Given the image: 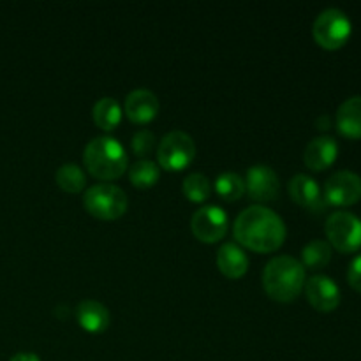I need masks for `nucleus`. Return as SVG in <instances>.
I'll return each instance as SVG.
<instances>
[{"label": "nucleus", "mask_w": 361, "mask_h": 361, "mask_svg": "<svg viewBox=\"0 0 361 361\" xmlns=\"http://www.w3.org/2000/svg\"><path fill=\"white\" fill-rule=\"evenodd\" d=\"M55 180L60 189L69 194L81 192L85 189V185H87V175H85V171L78 164H73V162H67V164L60 166L55 173Z\"/></svg>", "instance_id": "412c9836"}, {"label": "nucleus", "mask_w": 361, "mask_h": 361, "mask_svg": "<svg viewBox=\"0 0 361 361\" xmlns=\"http://www.w3.org/2000/svg\"><path fill=\"white\" fill-rule=\"evenodd\" d=\"M324 233L328 243L342 254H353L361 249V219L351 212H334L328 217Z\"/></svg>", "instance_id": "423d86ee"}, {"label": "nucleus", "mask_w": 361, "mask_h": 361, "mask_svg": "<svg viewBox=\"0 0 361 361\" xmlns=\"http://www.w3.org/2000/svg\"><path fill=\"white\" fill-rule=\"evenodd\" d=\"M215 190L224 201H238L245 194V180L238 173L226 171L215 180Z\"/></svg>", "instance_id": "4be33fe9"}, {"label": "nucleus", "mask_w": 361, "mask_h": 361, "mask_svg": "<svg viewBox=\"0 0 361 361\" xmlns=\"http://www.w3.org/2000/svg\"><path fill=\"white\" fill-rule=\"evenodd\" d=\"M331 261V245L324 240H312L302 250V261L305 270H321Z\"/></svg>", "instance_id": "6ab92c4d"}, {"label": "nucleus", "mask_w": 361, "mask_h": 361, "mask_svg": "<svg viewBox=\"0 0 361 361\" xmlns=\"http://www.w3.org/2000/svg\"><path fill=\"white\" fill-rule=\"evenodd\" d=\"M337 129L348 140H361V95L342 102L337 111Z\"/></svg>", "instance_id": "f3484780"}, {"label": "nucleus", "mask_w": 361, "mask_h": 361, "mask_svg": "<svg viewBox=\"0 0 361 361\" xmlns=\"http://www.w3.org/2000/svg\"><path fill=\"white\" fill-rule=\"evenodd\" d=\"M228 224L229 221L226 212L215 204L200 208L197 212H194L192 219H190L192 235L203 243H215L224 238L228 233Z\"/></svg>", "instance_id": "6e6552de"}, {"label": "nucleus", "mask_w": 361, "mask_h": 361, "mask_svg": "<svg viewBox=\"0 0 361 361\" xmlns=\"http://www.w3.org/2000/svg\"><path fill=\"white\" fill-rule=\"evenodd\" d=\"M183 196L190 201V203H204L210 197L212 183L201 173H190L185 180H183Z\"/></svg>", "instance_id": "5701e85b"}, {"label": "nucleus", "mask_w": 361, "mask_h": 361, "mask_svg": "<svg viewBox=\"0 0 361 361\" xmlns=\"http://www.w3.org/2000/svg\"><path fill=\"white\" fill-rule=\"evenodd\" d=\"M83 204L88 214L101 221H116L126 215L129 201L126 192L113 183H97L87 189Z\"/></svg>", "instance_id": "20e7f679"}, {"label": "nucleus", "mask_w": 361, "mask_h": 361, "mask_svg": "<svg viewBox=\"0 0 361 361\" xmlns=\"http://www.w3.org/2000/svg\"><path fill=\"white\" fill-rule=\"evenodd\" d=\"M217 267L224 277L242 279L249 270V257L238 243H222L217 252Z\"/></svg>", "instance_id": "2eb2a0df"}, {"label": "nucleus", "mask_w": 361, "mask_h": 361, "mask_svg": "<svg viewBox=\"0 0 361 361\" xmlns=\"http://www.w3.org/2000/svg\"><path fill=\"white\" fill-rule=\"evenodd\" d=\"M263 288L275 302H293L305 288V268L291 256L274 257L263 271Z\"/></svg>", "instance_id": "f03ea898"}, {"label": "nucleus", "mask_w": 361, "mask_h": 361, "mask_svg": "<svg viewBox=\"0 0 361 361\" xmlns=\"http://www.w3.org/2000/svg\"><path fill=\"white\" fill-rule=\"evenodd\" d=\"M289 196L295 203H298L300 207L309 208L312 212H319L326 207L323 200V194H321L319 185H317L316 180L309 175H295L288 183Z\"/></svg>", "instance_id": "ddd939ff"}, {"label": "nucleus", "mask_w": 361, "mask_h": 361, "mask_svg": "<svg viewBox=\"0 0 361 361\" xmlns=\"http://www.w3.org/2000/svg\"><path fill=\"white\" fill-rule=\"evenodd\" d=\"M348 281L355 291L361 293V254L351 261L348 270Z\"/></svg>", "instance_id": "393cba45"}, {"label": "nucleus", "mask_w": 361, "mask_h": 361, "mask_svg": "<svg viewBox=\"0 0 361 361\" xmlns=\"http://www.w3.org/2000/svg\"><path fill=\"white\" fill-rule=\"evenodd\" d=\"M196 157V143L183 130H171L161 140L157 147L159 166L166 171H182L189 168Z\"/></svg>", "instance_id": "0eeeda50"}, {"label": "nucleus", "mask_w": 361, "mask_h": 361, "mask_svg": "<svg viewBox=\"0 0 361 361\" xmlns=\"http://www.w3.org/2000/svg\"><path fill=\"white\" fill-rule=\"evenodd\" d=\"M92 115H94V122L99 129L113 130L118 127L120 120H122V106L118 104L116 99L102 97L94 104Z\"/></svg>", "instance_id": "a211bd4d"}, {"label": "nucleus", "mask_w": 361, "mask_h": 361, "mask_svg": "<svg viewBox=\"0 0 361 361\" xmlns=\"http://www.w3.org/2000/svg\"><path fill=\"white\" fill-rule=\"evenodd\" d=\"M9 361H41L35 353H16Z\"/></svg>", "instance_id": "a878e982"}, {"label": "nucleus", "mask_w": 361, "mask_h": 361, "mask_svg": "<svg viewBox=\"0 0 361 361\" xmlns=\"http://www.w3.org/2000/svg\"><path fill=\"white\" fill-rule=\"evenodd\" d=\"M353 32L351 20L341 9H324L316 18L312 27V35L317 44L324 49H338L349 41Z\"/></svg>", "instance_id": "39448f33"}, {"label": "nucleus", "mask_w": 361, "mask_h": 361, "mask_svg": "<svg viewBox=\"0 0 361 361\" xmlns=\"http://www.w3.org/2000/svg\"><path fill=\"white\" fill-rule=\"evenodd\" d=\"M123 111H126L127 118L134 123H145L152 122L159 113V99L154 92L145 90V88H137L133 90L126 99L123 104Z\"/></svg>", "instance_id": "f8f14e48"}, {"label": "nucleus", "mask_w": 361, "mask_h": 361, "mask_svg": "<svg viewBox=\"0 0 361 361\" xmlns=\"http://www.w3.org/2000/svg\"><path fill=\"white\" fill-rule=\"evenodd\" d=\"M161 178V166L155 164L154 161H141L134 162L129 168V180L134 187L137 189H150Z\"/></svg>", "instance_id": "aec40b11"}, {"label": "nucleus", "mask_w": 361, "mask_h": 361, "mask_svg": "<svg viewBox=\"0 0 361 361\" xmlns=\"http://www.w3.org/2000/svg\"><path fill=\"white\" fill-rule=\"evenodd\" d=\"M76 319L80 326L88 334H102L104 330H108L111 316L102 303L95 302V300H83L76 307Z\"/></svg>", "instance_id": "dca6fc26"}, {"label": "nucleus", "mask_w": 361, "mask_h": 361, "mask_svg": "<svg viewBox=\"0 0 361 361\" xmlns=\"http://www.w3.org/2000/svg\"><path fill=\"white\" fill-rule=\"evenodd\" d=\"M235 240L254 252H275L284 243L286 224L274 210L267 207H249L236 217L233 226Z\"/></svg>", "instance_id": "f257e3e1"}, {"label": "nucleus", "mask_w": 361, "mask_h": 361, "mask_svg": "<svg viewBox=\"0 0 361 361\" xmlns=\"http://www.w3.org/2000/svg\"><path fill=\"white\" fill-rule=\"evenodd\" d=\"M245 190L249 192L250 200L254 201H259V203L274 201L281 192V182H279L277 173L270 166H252L247 169Z\"/></svg>", "instance_id": "9d476101"}, {"label": "nucleus", "mask_w": 361, "mask_h": 361, "mask_svg": "<svg viewBox=\"0 0 361 361\" xmlns=\"http://www.w3.org/2000/svg\"><path fill=\"white\" fill-rule=\"evenodd\" d=\"M323 200L331 207H351L361 200V176L353 171H337L324 183Z\"/></svg>", "instance_id": "1a4fd4ad"}, {"label": "nucleus", "mask_w": 361, "mask_h": 361, "mask_svg": "<svg viewBox=\"0 0 361 361\" xmlns=\"http://www.w3.org/2000/svg\"><path fill=\"white\" fill-rule=\"evenodd\" d=\"M130 145H133L134 154L140 155V157H145V155H148L150 152L155 150V145H157V141H155V134L152 133V130L141 129L134 134Z\"/></svg>", "instance_id": "b1692460"}, {"label": "nucleus", "mask_w": 361, "mask_h": 361, "mask_svg": "<svg viewBox=\"0 0 361 361\" xmlns=\"http://www.w3.org/2000/svg\"><path fill=\"white\" fill-rule=\"evenodd\" d=\"M305 295L317 312H334L341 305V289L326 275H314L305 282Z\"/></svg>", "instance_id": "9b49d317"}, {"label": "nucleus", "mask_w": 361, "mask_h": 361, "mask_svg": "<svg viewBox=\"0 0 361 361\" xmlns=\"http://www.w3.org/2000/svg\"><path fill=\"white\" fill-rule=\"evenodd\" d=\"M85 168L99 180H116L126 173L127 154L118 140L101 136L87 145L83 154Z\"/></svg>", "instance_id": "7ed1b4c3"}, {"label": "nucleus", "mask_w": 361, "mask_h": 361, "mask_svg": "<svg viewBox=\"0 0 361 361\" xmlns=\"http://www.w3.org/2000/svg\"><path fill=\"white\" fill-rule=\"evenodd\" d=\"M338 155V143L330 136H319L314 137L305 148V155H303V161L305 166L312 171H324L330 166H334V162L337 161Z\"/></svg>", "instance_id": "4468645a"}]
</instances>
